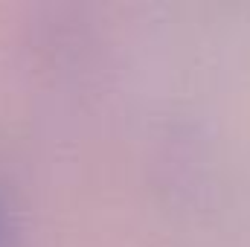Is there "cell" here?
<instances>
[{
	"instance_id": "cell-1",
	"label": "cell",
	"mask_w": 250,
	"mask_h": 247,
	"mask_svg": "<svg viewBox=\"0 0 250 247\" xmlns=\"http://www.w3.org/2000/svg\"><path fill=\"white\" fill-rule=\"evenodd\" d=\"M0 247H23L21 218L3 184H0Z\"/></svg>"
}]
</instances>
